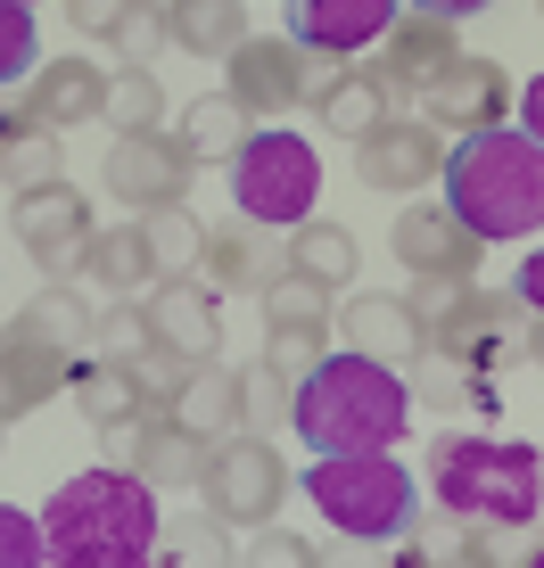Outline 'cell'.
<instances>
[{"label":"cell","mask_w":544,"mask_h":568,"mask_svg":"<svg viewBox=\"0 0 544 568\" xmlns=\"http://www.w3.org/2000/svg\"><path fill=\"white\" fill-rule=\"evenodd\" d=\"M149 560H165V568H223L231 560V536H223L215 511H206V519H165Z\"/></svg>","instance_id":"e575fe53"},{"label":"cell","mask_w":544,"mask_h":568,"mask_svg":"<svg viewBox=\"0 0 544 568\" xmlns=\"http://www.w3.org/2000/svg\"><path fill=\"white\" fill-rule=\"evenodd\" d=\"M512 74L495 67V58H454V67L437 74V83H421V115H430L437 132H495L503 115H512Z\"/></svg>","instance_id":"5bb4252c"},{"label":"cell","mask_w":544,"mask_h":568,"mask_svg":"<svg viewBox=\"0 0 544 568\" xmlns=\"http://www.w3.org/2000/svg\"><path fill=\"white\" fill-rule=\"evenodd\" d=\"M74 363L83 355H67L58 338H42V329L17 313V329H0V420H26V413H42L50 396H67Z\"/></svg>","instance_id":"4fadbf2b"},{"label":"cell","mask_w":544,"mask_h":568,"mask_svg":"<svg viewBox=\"0 0 544 568\" xmlns=\"http://www.w3.org/2000/svg\"><path fill=\"white\" fill-rule=\"evenodd\" d=\"M100 437H108V462L132 469V478H149L158 495H165V486H190V478H199V454H206L173 413H149V404L124 413V420H108Z\"/></svg>","instance_id":"7c38bea8"},{"label":"cell","mask_w":544,"mask_h":568,"mask_svg":"<svg viewBox=\"0 0 544 568\" xmlns=\"http://www.w3.org/2000/svg\"><path fill=\"white\" fill-rule=\"evenodd\" d=\"M512 297H520V305H528V313H544V247H536V256H528V264H520V281H512Z\"/></svg>","instance_id":"7dc6e473"},{"label":"cell","mask_w":544,"mask_h":568,"mask_svg":"<svg viewBox=\"0 0 544 568\" xmlns=\"http://www.w3.org/2000/svg\"><path fill=\"white\" fill-rule=\"evenodd\" d=\"M330 355V322H264V363L289 371V379H305Z\"/></svg>","instance_id":"74e56055"},{"label":"cell","mask_w":544,"mask_h":568,"mask_svg":"<svg viewBox=\"0 0 544 568\" xmlns=\"http://www.w3.org/2000/svg\"><path fill=\"white\" fill-rule=\"evenodd\" d=\"M0 182H9V199H17V190L58 182V132H50V124H33L26 108L0 115Z\"/></svg>","instance_id":"f546056e"},{"label":"cell","mask_w":544,"mask_h":568,"mask_svg":"<svg viewBox=\"0 0 544 568\" xmlns=\"http://www.w3.org/2000/svg\"><path fill=\"white\" fill-rule=\"evenodd\" d=\"M536 17H544V0H536Z\"/></svg>","instance_id":"f907efd6"},{"label":"cell","mask_w":544,"mask_h":568,"mask_svg":"<svg viewBox=\"0 0 544 568\" xmlns=\"http://www.w3.org/2000/svg\"><path fill=\"white\" fill-rule=\"evenodd\" d=\"M9 231H17V247H26L50 281H74V272H83V247H91V231H100V223H91V206L74 199L67 182H42V190H17Z\"/></svg>","instance_id":"30bf717a"},{"label":"cell","mask_w":544,"mask_h":568,"mask_svg":"<svg viewBox=\"0 0 544 568\" xmlns=\"http://www.w3.org/2000/svg\"><path fill=\"white\" fill-rule=\"evenodd\" d=\"M413 420V387L396 363H372L355 346L322 355L289 396V428H298L314 454H363V445H396Z\"/></svg>","instance_id":"7a4b0ae2"},{"label":"cell","mask_w":544,"mask_h":568,"mask_svg":"<svg viewBox=\"0 0 544 568\" xmlns=\"http://www.w3.org/2000/svg\"><path fill=\"white\" fill-rule=\"evenodd\" d=\"M264 322H330V288H322V281H305V272L289 264L281 281L264 288Z\"/></svg>","instance_id":"b9f144b4"},{"label":"cell","mask_w":544,"mask_h":568,"mask_svg":"<svg viewBox=\"0 0 544 568\" xmlns=\"http://www.w3.org/2000/svg\"><path fill=\"white\" fill-rule=\"evenodd\" d=\"M248 560H256V568H272V560H281V568H314L322 552H314V544H298V536H272V527H264V536L248 544Z\"/></svg>","instance_id":"ee69618b"},{"label":"cell","mask_w":544,"mask_h":568,"mask_svg":"<svg viewBox=\"0 0 544 568\" xmlns=\"http://www.w3.org/2000/svg\"><path fill=\"white\" fill-rule=\"evenodd\" d=\"M404 387H413V404H437V413H454V404H495L487 371H471L462 355H445V346H421V355L404 363Z\"/></svg>","instance_id":"f1b7e54d"},{"label":"cell","mask_w":544,"mask_h":568,"mask_svg":"<svg viewBox=\"0 0 544 568\" xmlns=\"http://www.w3.org/2000/svg\"><path fill=\"white\" fill-rule=\"evenodd\" d=\"M132 9V0H67V17H74V33H100V42H108V33H115V17H124Z\"/></svg>","instance_id":"f6af8a7d"},{"label":"cell","mask_w":544,"mask_h":568,"mask_svg":"<svg viewBox=\"0 0 544 568\" xmlns=\"http://www.w3.org/2000/svg\"><path fill=\"white\" fill-rule=\"evenodd\" d=\"M26 9H33V0H26Z\"/></svg>","instance_id":"f5cc1de1"},{"label":"cell","mask_w":544,"mask_h":568,"mask_svg":"<svg viewBox=\"0 0 544 568\" xmlns=\"http://www.w3.org/2000/svg\"><path fill=\"white\" fill-rule=\"evenodd\" d=\"M83 272L108 288V297H141V288H158V281H165V272H158V256H149V231H141V214H132V223H115V231H91Z\"/></svg>","instance_id":"cb8c5ba5"},{"label":"cell","mask_w":544,"mask_h":568,"mask_svg":"<svg viewBox=\"0 0 544 568\" xmlns=\"http://www.w3.org/2000/svg\"><path fill=\"white\" fill-rule=\"evenodd\" d=\"M322 83L314 50H298L289 33H248L240 50H231V100L248 108V124H272V115L305 108Z\"/></svg>","instance_id":"9c48e42d"},{"label":"cell","mask_w":544,"mask_h":568,"mask_svg":"<svg viewBox=\"0 0 544 568\" xmlns=\"http://www.w3.org/2000/svg\"><path fill=\"white\" fill-rule=\"evenodd\" d=\"M281 272H289V247L272 240V223H256V214L206 223V240H199V281L215 288V297H264Z\"/></svg>","instance_id":"8fae6325"},{"label":"cell","mask_w":544,"mask_h":568,"mask_svg":"<svg viewBox=\"0 0 544 568\" xmlns=\"http://www.w3.org/2000/svg\"><path fill=\"white\" fill-rule=\"evenodd\" d=\"M536 363H544V329H536Z\"/></svg>","instance_id":"681fc988"},{"label":"cell","mask_w":544,"mask_h":568,"mask_svg":"<svg viewBox=\"0 0 544 568\" xmlns=\"http://www.w3.org/2000/svg\"><path fill=\"white\" fill-rule=\"evenodd\" d=\"M74 404H83L91 420H124V413H141V387H132V371L124 363H108V355H83L74 363Z\"/></svg>","instance_id":"1f68e13d"},{"label":"cell","mask_w":544,"mask_h":568,"mask_svg":"<svg viewBox=\"0 0 544 568\" xmlns=\"http://www.w3.org/2000/svg\"><path fill=\"white\" fill-rule=\"evenodd\" d=\"M339 338L355 346V355H372V363H413L421 346H430V329L413 322V305L404 297H380V288H363V297H346L339 305Z\"/></svg>","instance_id":"7402d4cb"},{"label":"cell","mask_w":544,"mask_h":568,"mask_svg":"<svg viewBox=\"0 0 544 568\" xmlns=\"http://www.w3.org/2000/svg\"><path fill=\"white\" fill-rule=\"evenodd\" d=\"M115 58H124V67H158V50L173 42V26H165V0H132L124 17H115Z\"/></svg>","instance_id":"ab89813d"},{"label":"cell","mask_w":544,"mask_h":568,"mask_svg":"<svg viewBox=\"0 0 544 568\" xmlns=\"http://www.w3.org/2000/svg\"><path fill=\"white\" fill-rule=\"evenodd\" d=\"M289 396H298V379H289V371H272V363L240 371V420L256 428V437H272V428L289 420Z\"/></svg>","instance_id":"f35d334b"},{"label":"cell","mask_w":544,"mask_h":568,"mask_svg":"<svg viewBox=\"0 0 544 568\" xmlns=\"http://www.w3.org/2000/svg\"><path fill=\"white\" fill-rule=\"evenodd\" d=\"M165 26L182 50L199 58H231L248 42V0H165Z\"/></svg>","instance_id":"4316f807"},{"label":"cell","mask_w":544,"mask_h":568,"mask_svg":"<svg viewBox=\"0 0 544 568\" xmlns=\"http://www.w3.org/2000/svg\"><path fill=\"white\" fill-rule=\"evenodd\" d=\"M430 486L445 511L478 519V527H536L544 511V454L512 437H462L445 428L430 445Z\"/></svg>","instance_id":"277c9868"},{"label":"cell","mask_w":544,"mask_h":568,"mask_svg":"<svg viewBox=\"0 0 544 568\" xmlns=\"http://www.w3.org/2000/svg\"><path fill=\"white\" fill-rule=\"evenodd\" d=\"M305 503L355 544H387L421 519V486L396 462V445H363V454H322L305 469Z\"/></svg>","instance_id":"5b68a950"},{"label":"cell","mask_w":544,"mask_h":568,"mask_svg":"<svg viewBox=\"0 0 544 568\" xmlns=\"http://www.w3.org/2000/svg\"><path fill=\"white\" fill-rule=\"evenodd\" d=\"M141 231H149V256H158L165 281H173V272H199V240H206V231L190 223V206H149Z\"/></svg>","instance_id":"d590c367"},{"label":"cell","mask_w":544,"mask_h":568,"mask_svg":"<svg viewBox=\"0 0 544 568\" xmlns=\"http://www.w3.org/2000/svg\"><path fill=\"white\" fill-rule=\"evenodd\" d=\"M158 115H165V91H158L149 67H115L108 74V108H100L108 132H158Z\"/></svg>","instance_id":"d6a6232c"},{"label":"cell","mask_w":544,"mask_h":568,"mask_svg":"<svg viewBox=\"0 0 544 568\" xmlns=\"http://www.w3.org/2000/svg\"><path fill=\"white\" fill-rule=\"evenodd\" d=\"M165 413L182 420L199 445H215V437H231V428H248V420H240V371H223V363H199V371L182 379V396L165 404Z\"/></svg>","instance_id":"d4e9b609"},{"label":"cell","mask_w":544,"mask_h":568,"mask_svg":"<svg viewBox=\"0 0 544 568\" xmlns=\"http://www.w3.org/2000/svg\"><path fill=\"white\" fill-rule=\"evenodd\" d=\"M26 322L42 329V338H58L67 355H91V329H100V313H91V297H74L67 281H50L42 297L26 305Z\"/></svg>","instance_id":"836d02e7"},{"label":"cell","mask_w":544,"mask_h":568,"mask_svg":"<svg viewBox=\"0 0 544 568\" xmlns=\"http://www.w3.org/2000/svg\"><path fill=\"white\" fill-rule=\"evenodd\" d=\"M108 190H115L132 214L182 206V190H190L182 141H158V132H115V149H108Z\"/></svg>","instance_id":"2e32d148"},{"label":"cell","mask_w":544,"mask_h":568,"mask_svg":"<svg viewBox=\"0 0 544 568\" xmlns=\"http://www.w3.org/2000/svg\"><path fill=\"white\" fill-rule=\"evenodd\" d=\"M387 240H396V256L413 272H454V281H478V247H487L471 223H454L445 206H404Z\"/></svg>","instance_id":"d6986e66"},{"label":"cell","mask_w":544,"mask_h":568,"mask_svg":"<svg viewBox=\"0 0 544 568\" xmlns=\"http://www.w3.org/2000/svg\"><path fill=\"white\" fill-rule=\"evenodd\" d=\"M158 486L132 469H83L42 503V544L58 568H141L158 552Z\"/></svg>","instance_id":"6da1fadb"},{"label":"cell","mask_w":544,"mask_h":568,"mask_svg":"<svg viewBox=\"0 0 544 568\" xmlns=\"http://www.w3.org/2000/svg\"><path fill=\"white\" fill-rule=\"evenodd\" d=\"M289 264H298L305 281H322V288H346V281H355V264H363V247H355V231L305 214V223L289 231Z\"/></svg>","instance_id":"4dcf8cb0"},{"label":"cell","mask_w":544,"mask_h":568,"mask_svg":"<svg viewBox=\"0 0 544 568\" xmlns=\"http://www.w3.org/2000/svg\"><path fill=\"white\" fill-rule=\"evenodd\" d=\"M0 428H9V420H0Z\"/></svg>","instance_id":"816d5d0a"},{"label":"cell","mask_w":544,"mask_h":568,"mask_svg":"<svg viewBox=\"0 0 544 568\" xmlns=\"http://www.w3.org/2000/svg\"><path fill=\"white\" fill-rule=\"evenodd\" d=\"M108 108V67H91V58H58V67H33L26 74V115L50 132H74L91 124V115Z\"/></svg>","instance_id":"44dd1931"},{"label":"cell","mask_w":544,"mask_h":568,"mask_svg":"<svg viewBox=\"0 0 544 568\" xmlns=\"http://www.w3.org/2000/svg\"><path fill=\"white\" fill-rule=\"evenodd\" d=\"M404 9H430V17H478V9H495V0H404Z\"/></svg>","instance_id":"c3c4849f"},{"label":"cell","mask_w":544,"mask_h":568,"mask_svg":"<svg viewBox=\"0 0 544 568\" xmlns=\"http://www.w3.org/2000/svg\"><path fill=\"white\" fill-rule=\"evenodd\" d=\"M240 149H248V108L231 100V91L182 108V156H190V165H231Z\"/></svg>","instance_id":"83f0119b"},{"label":"cell","mask_w":544,"mask_h":568,"mask_svg":"<svg viewBox=\"0 0 544 568\" xmlns=\"http://www.w3.org/2000/svg\"><path fill=\"white\" fill-rule=\"evenodd\" d=\"M149 305L141 297H115L108 313H100V329H91V355H108V363H132V355H149Z\"/></svg>","instance_id":"60d3db41"},{"label":"cell","mask_w":544,"mask_h":568,"mask_svg":"<svg viewBox=\"0 0 544 568\" xmlns=\"http://www.w3.org/2000/svg\"><path fill=\"white\" fill-rule=\"evenodd\" d=\"M322 199V156L298 132H248V149L231 156V206L256 214L272 231H298Z\"/></svg>","instance_id":"8992f818"},{"label":"cell","mask_w":544,"mask_h":568,"mask_svg":"<svg viewBox=\"0 0 544 568\" xmlns=\"http://www.w3.org/2000/svg\"><path fill=\"white\" fill-rule=\"evenodd\" d=\"M462 58L454 42V17H430V9H404V26H387V83L396 91H421V83H437L445 67Z\"/></svg>","instance_id":"603a6c76"},{"label":"cell","mask_w":544,"mask_h":568,"mask_svg":"<svg viewBox=\"0 0 544 568\" xmlns=\"http://www.w3.org/2000/svg\"><path fill=\"white\" fill-rule=\"evenodd\" d=\"M396 26V0H289V42L314 58H355Z\"/></svg>","instance_id":"ac0fdd59"},{"label":"cell","mask_w":544,"mask_h":568,"mask_svg":"<svg viewBox=\"0 0 544 568\" xmlns=\"http://www.w3.org/2000/svg\"><path fill=\"white\" fill-rule=\"evenodd\" d=\"M430 346L462 355L471 371H512V363L536 355V322H528V305H520V297H495V288L471 281V297L430 329Z\"/></svg>","instance_id":"ba28073f"},{"label":"cell","mask_w":544,"mask_h":568,"mask_svg":"<svg viewBox=\"0 0 544 568\" xmlns=\"http://www.w3.org/2000/svg\"><path fill=\"white\" fill-rule=\"evenodd\" d=\"M149 338L182 363H215L223 355V313H215V288L199 272H173V281L149 288Z\"/></svg>","instance_id":"9a60e30c"},{"label":"cell","mask_w":544,"mask_h":568,"mask_svg":"<svg viewBox=\"0 0 544 568\" xmlns=\"http://www.w3.org/2000/svg\"><path fill=\"white\" fill-rule=\"evenodd\" d=\"M33 560H50L42 519H33V511H17V503H0V568H33Z\"/></svg>","instance_id":"7bdbcfd3"},{"label":"cell","mask_w":544,"mask_h":568,"mask_svg":"<svg viewBox=\"0 0 544 568\" xmlns=\"http://www.w3.org/2000/svg\"><path fill=\"white\" fill-rule=\"evenodd\" d=\"M404 91L387 83L380 67H322V83H314V108L322 115V132H346V141H363V132H380L387 124V108H396Z\"/></svg>","instance_id":"ffe728a7"},{"label":"cell","mask_w":544,"mask_h":568,"mask_svg":"<svg viewBox=\"0 0 544 568\" xmlns=\"http://www.w3.org/2000/svg\"><path fill=\"white\" fill-rule=\"evenodd\" d=\"M190 486L206 495V511H215L223 527H264L272 511H281V495H289V469H281V454H272V437L231 428V437H215L199 454V478Z\"/></svg>","instance_id":"52a82bcc"},{"label":"cell","mask_w":544,"mask_h":568,"mask_svg":"<svg viewBox=\"0 0 544 568\" xmlns=\"http://www.w3.org/2000/svg\"><path fill=\"white\" fill-rule=\"evenodd\" d=\"M536 560H544V552H536Z\"/></svg>","instance_id":"db71d44e"},{"label":"cell","mask_w":544,"mask_h":568,"mask_svg":"<svg viewBox=\"0 0 544 568\" xmlns=\"http://www.w3.org/2000/svg\"><path fill=\"white\" fill-rule=\"evenodd\" d=\"M42 67V33H33L26 0H0V91H26V74Z\"/></svg>","instance_id":"8d00e7d4"},{"label":"cell","mask_w":544,"mask_h":568,"mask_svg":"<svg viewBox=\"0 0 544 568\" xmlns=\"http://www.w3.org/2000/svg\"><path fill=\"white\" fill-rule=\"evenodd\" d=\"M355 173L372 190H421V182H437L445 173V141H437V124L430 115H387L380 132H363L355 141Z\"/></svg>","instance_id":"e0dca14e"},{"label":"cell","mask_w":544,"mask_h":568,"mask_svg":"<svg viewBox=\"0 0 544 568\" xmlns=\"http://www.w3.org/2000/svg\"><path fill=\"white\" fill-rule=\"evenodd\" d=\"M437 182H445V214L471 223L478 240H528V231H544V149L512 124L462 132L445 149Z\"/></svg>","instance_id":"3957f363"},{"label":"cell","mask_w":544,"mask_h":568,"mask_svg":"<svg viewBox=\"0 0 544 568\" xmlns=\"http://www.w3.org/2000/svg\"><path fill=\"white\" fill-rule=\"evenodd\" d=\"M404 560L413 568H471V560H512V544L478 536V527H462V511H445V519L404 527Z\"/></svg>","instance_id":"484cf974"},{"label":"cell","mask_w":544,"mask_h":568,"mask_svg":"<svg viewBox=\"0 0 544 568\" xmlns=\"http://www.w3.org/2000/svg\"><path fill=\"white\" fill-rule=\"evenodd\" d=\"M512 108H520V132H528V141L544 149V74H536V83H520V100H512Z\"/></svg>","instance_id":"bcb514c9"}]
</instances>
